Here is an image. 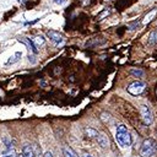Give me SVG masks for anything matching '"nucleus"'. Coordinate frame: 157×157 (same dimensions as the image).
<instances>
[{
  "instance_id": "nucleus-1",
  "label": "nucleus",
  "mask_w": 157,
  "mask_h": 157,
  "mask_svg": "<svg viewBox=\"0 0 157 157\" xmlns=\"http://www.w3.org/2000/svg\"><path fill=\"white\" fill-rule=\"evenodd\" d=\"M115 140L123 147H129L131 145V134L128 131V129H126V126L124 124H119L117 126Z\"/></svg>"
},
{
  "instance_id": "nucleus-2",
  "label": "nucleus",
  "mask_w": 157,
  "mask_h": 157,
  "mask_svg": "<svg viewBox=\"0 0 157 157\" xmlns=\"http://www.w3.org/2000/svg\"><path fill=\"white\" fill-rule=\"evenodd\" d=\"M157 151V142L153 139H146L144 140L141 148H140V156L141 157H150L152 155H155V152Z\"/></svg>"
},
{
  "instance_id": "nucleus-3",
  "label": "nucleus",
  "mask_w": 157,
  "mask_h": 157,
  "mask_svg": "<svg viewBox=\"0 0 157 157\" xmlns=\"http://www.w3.org/2000/svg\"><path fill=\"white\" fill-rule=\"evenodd\" d=\"M145 88H146V85L144 82H141V81H134V82H131L126 87V91L130 94H132V96H139V94H141L145 91Z\"/></svg>"
},
{
  "instance_id": "nucleus-4",
  "label": "nucleus",
  "mask_w": 157,
  "mask_h": 157,
  "mask_svg": "<svg viewBox=\"0 0 157 157\" xmlns=\"http://www.w3.org/2000/svg\"><path fill=\"white\" fill-rule=\"evenodd\" d=\"M140 115H141L142 123H144L145 125H151V124H152V121H153V115H152L151 109H150L147 105L142 104V105L140 107Z\"/></svg>"
},
{
  "instance_id": "nucleus-5",
  "label": "nucleus",
  "mask_w": 157,
  "mask_h": 157,
  "mask_svg": "<svg viewBox=\"0 0 157 157\" xmlns=\"http://www.w3.org/2000/svg\"><path fill=\"white\" fill-rule=\"evenodd\" d=\"M47 36H48L49 39H50L52 42H54L55 44H61V43H64V37H63V34L59 33V32H56V31H53V29L47 31Z\"/></svg>"
},
{
  "instance_id": "nucleus-6",
  "label": "nucleus",
  "mask_w": 157,
  "mask_h": 157,
  "mask_svg": "<svg viewBox=\"0 0 157 157\" xmlns=\"http://www.w3.org/2000/svg\"><path fill=\"white\" fill-rule=\"evenodd\" d=\"M96 141L98 142V145L101 146V147H103V148H107L108 146H109V139H108V136L104 134V132H98V135H97V137H96Z\"/></svg>"
},
{
  "instance_id": "nucleus-7",
  "label": "nucleus",
  "mask_w": 157,
  "mask_h": 157,
  "mask_svg": "<svg viewBox=\"0 0 157 157\" xmlns=\"http://www.w3.org/2000/svg\"><path fill=\"white\" fill-rule=\"evenodd\" d=\"M18 40L22 42V43H25V44L28 47V49H31V52H32L33 54H37V53H38V49H37V47L34 45V43L32 42V39L23 37V38H18Z\"/></svg>"
},
{
  "instance_id": "nucleus-8",
  "label": "nucleus",
  "mask_w": 157,
  "mask_h": 157,
  "mask_svg": "<svg viewBox=\"0 0 157 157\" xmlns=\"http://www.w3.org/2000/svg\"><path fill=\"white\" fill-rule=\"evenodd\" d=\"M156 16H157V9H152L151 11H148V12L145 15V17H144V20H142V25L150 23Z\"/></svg>"
},
{
  "instance_id": "nucleus-9",
  "label": "nucleus",
  "mask_w": 157,
  "mask_h": 157,
  "mask_svg": "<svg viewBox=\"0 0 157 157\" xmlns=\"http://www.w3.org/2000/svg\"><path fill=\"white\" fill-rule=\"evenodd\" d=\"M63 156L64 157H80L71 147H69V146H64L63 147Z\"/></svg>"
},
{
  "instance_id": "nucleus-10",
  "label": "nucleus",
  "mask_w": 157,
  "mask_h": 157,
  "mask_svg": "<svg viewBox=\"0 0 157 157\" xmlns=\"http://www.w3.org/2000/svg\"><path fill=\"white\" fill-rule=\"evenodd\" d=\"M22 155L25 157H36L34 155V151H33V147L29 146V145H25L23 148H22Z\"/></svg>"
},
{
  "instance_id": "nucleus-11",
  "label": "nucleus",
  "mask_w": 157,
  "mask_h": 157,
  "mask_svg": "<svg viewBox=\"0 0 157 157\" xmlns=\"http://www.w3.org/2000/svg\"><path fill=\"white\" fill-rule=\"evenodd\" d=\"M98 132H99V131H97L96 129L90 128V126L85 129V134H86V136H87V137H90V139H96V137H97V135H98Z\"/></svg>"
},
{
  "instance_id": "nucleus-12",
  "label": "nucleus",
  "mask_w": 157,
  "mask_h": 157,
  "mask_svg": "<svg viewBox=\"0 0 157 157\" xmlns=\"http://www.w3.org/2000/svg\"><path fill=\"white\" fill-rule=\"evenodd\" d=\"M103 43H105V39L104 38H102V39H99V38H93V39H91V40H88L87 43H86V47H93V45H99V44H103Z\"/></svg>"
},
{
  "instance_id": "nucleus-13",
  "label": "nucleus",
  "mask_w": 157,
  "mask_h": 157,
  "mask_svg": "<svg viewBox=\"0 0 157 157\" xmlns=\"http://www.w3.org/2000/svg\"><path fill=\"white\" fill-rule=\"evenodd\" d=\"M21 56H22V53H21V52H16V53H15V54H13V55L7 60V61H6V65L15 64L16 61H18V60H20V58H21Z\"/></svg>"
},
{
  "instance_id": "nucleus-14",
  "label": "nucleus",
  "mask_w": 157,
  "mask_h": 157,
  "mask_svg": "<svg viewBox=\"0 0 157 157\" xmlns=\"http://www.w3.org/2000/svg\"><path fill=\"white\" fill-rule=\"evenodd\" d=\"M32 42L34 43V45H36V47H40V45H43V44H44L45 39H44L42 36H36L34 38H32Z\"/></svg>"
},
{
  "instance_id": "nucleus-15",
  "label": "nucleus",
  "mask_w": 157,
  "mask_h": 157,
  "mask_svg": "<svg viewBox=\"0 0 157 157\" xmlns=\"http://www.w3.org/2000/svg\"><path fill=\"white\" fill-rule=\"evenodd\" d=\"M157 43V31H152L148 36V44H156Z\"/></svg>"
},
{
  "instance_id": "nucleus-16",
  "label": "nucleus",
  "mask_w": 157,
  "mask_h": 157,
  "mask_svg": "<svg viewBox=\"0 0 157 157\" xmlns=\"http://www.w3.org/2000/svg\"><path fill=\"white\" fill-rule=\"evenodd\" d=\"M140 22L139 21H134V22H130L129 25H128V28L130 29V31H135V29H139L140 28Z\"/></svg>"
},
{
  "instance_id": "nucleus-17",
  "label": "nucleus",
  "mask_w": 157,
  "mask_h": 157,
  "mask_svg": "<svg viewBox=\"0 0 157 157\" xmlns=\"http://www.w3.org/2000/svg\"><path fill=\"white\" fill-rule=\"evenodd\" d=\"M110 119H112V117H110L109 113L103 112V113L101 114V120H102L103 123H108V121H110Z\"/></svg>"
},
{
  "instance_id": "nucleus-18",
  "label": "nucleus",
  "mask_w": 157,
  "mask_h": 157,
  "mask_svg": "<svg viewBox=\"0 0 157 157\" xmlns=\"http://www.w3.org/2000/svg\"><path fill=\"white\" fill-rule=\"evenodd\" d=\"M130 74L134 75V76H136V77H141L144 75V71L140 70V69H131L130 70Z\"/></svg>"
},
{
  "instance_id": "nucleus-19",
  "label": "nucleus",
  "mask_w": 157,
  "mask_h": 157,
  "mask_svg": "<svg viewBox=\"0 0 157 157\" xmlns=\"http://www.w3.org/2000/svg\"><path fill=\"white\" fill-rule=\"evenodd\" d=\"M109 13H110V10H105V11H104L102 15H99V18H103L105 15H109Z\"/></svg>"
},
{
  "instance_id": "nucleus-20",
  "label": "nucleus",
  "mask_w": 157,
  "mask_h": 157,
  "mask_svg": "<svg viewBox=\"0 0 157 157\" xmlns=\"http://www.w3.org/2000/svg\"><path fill=\"white\" fill-rule=\"evenodd\" d=\"M43 157H53V155H52V152H49V151H47L44 155H43Z\"/></svg>"
},
{
  "instance_id": "nucleus-21",
  "label": "nucleus",
  "mask_w": 157,
  "mask_h": 157,
  "mask_svg": "<svg viewBox=\"0 0 157 157\" xmlns=\"http://www.w3.org/2000/svg\"><path fill=\"white\" fill-rule=\"evenodd\" d=\"M28 59H31V61H32V63H34V59H33V55H29V54H28Z\"/></svg>"
},
{
  "instance_id": "nucleus-22",
  "label": "nucleus",
  "mask_w": 157,
  "mask_h": 157,
  "mask_svg": "<svg viewBox=\"0 0 157 157\" xmlns=\"http://www.w3.org/2000/svg\"><path fill=\"white\" fill-rule=\"evenodd\" d=\"M81 157H93V156H91V155H88V153H83Z\"/></svg>"
},
{
  "instance_id": "nucleus-23",
  "label": "nucleus",
  "mask_w": 157,
  "mask_h": 157,
  "mask_svg": "<svg viewBox=\"0 0 157 157\" xmlns=\"http://www.w3.org/2000/svg\"><path fill=\"white\" fill-rule=\"evenodd\" d=\"M55 2H60V4H63V2H65L66 0H54Z\"/></svg>"
},
{
  "instance_id": "nucleus-24",
  "label": "nucleus",
  "mask_w": 157,
  "mask_h": 157,
  "mask_svg": "<svg viewBox=\"0 0 157 157\" xmlns=\"http://www.w3.org/2000/svg\"><path fill=\"white\" fill-rule=\"evenodd\" d=\"M7 157H17V156H16V155H15V153H11V155H9V156H7Z\"/></svg>"
},
{
  "instance_id": "nucleus-25",
  "label": "nucleus",
  "mask_w": 157,
  "mask_h": 157,
  "mask_svg": "<svg viewBox=\"0 0 157 157\" xmlns=\"http://www.w3.org/2000/svg\"><path fill=\"white\" fill-rule=\"evenodd\" d=\"M18 157H25V156H23V155H22V153H21V155H20V156H18Z\"/></svg>"
},
{
  "instance_id": "nucleus-26",
  "label": "nucleus",
  "mask_w": 157,
  "mask_h": 157,
  "mask_svg": "<svg viewBox=\"0 0 157 157\" xmlns=\"http://www.w3.org/2000/svg\"><path fill=\"white\" fill-rule=\"evenodd\" d=\"M18 1H21V2H23V0H18Z\"/></svg>"
},
{
  "instance_id": "nucleus-27",
  "label": "nucleus",
  "mask_w": 157,
  "mask_h": 157,
  "mask_svg": "<svg viewBox=\"0 0 157 157\" xmlns=\"http://www.w3.org/2000/svg\"><path fill=\"white\" fill-rule=\"evenodd\" d=\"M2 157H7V156H2Z\"/></svg>"
}]
</instances>
